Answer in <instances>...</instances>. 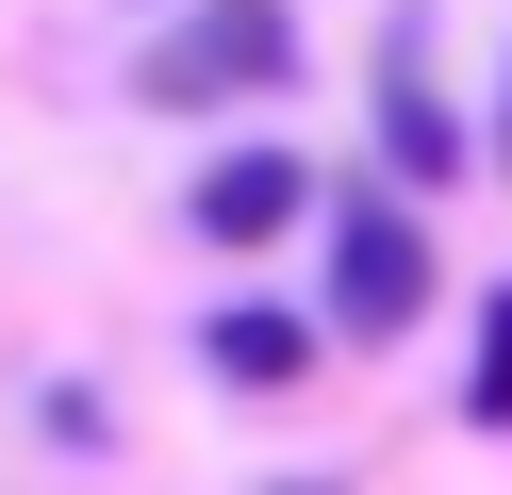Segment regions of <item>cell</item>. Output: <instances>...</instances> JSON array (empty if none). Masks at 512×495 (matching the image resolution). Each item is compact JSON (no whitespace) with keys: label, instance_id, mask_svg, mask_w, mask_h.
Listing matches in <instances>:
<instances>
[{"label":"cell","instance_id":"1","mask_svg":"<svg viewBox=\"0 0 512 495\" xmlns=\"http://www.w3.org/2000/svg\"><path fill=\"white\" fill-rule=\"evenodd\" d=\"M413 314H430V231L397 198H331V330L347 347H397Z\"/></svg>","mask_w":512,"mask_h":495},{"label":"cell","instance_id":"2","mask_svg":"<svg viewBox=\"0 0 512 495\" xmlns=\"http://www.w3.org/2000/svg\"><path fill=\"white\" fill-rule=\"evenodd\" d=\"M298 66V17L281 0H199V17L149 50V99H265Z\"/></svg>","mask_w":512,"mask_h":495},{"label":"cell","instance_id":"3","mask_svg":"<svg viewBox=\"0 0 512 495\" xmlns=\"http://www.w3.org/2000/svg\"><path fill=\"white\" fill-rule=\"evenodd\" d=\"M380 149H397V182H463V132H446V99H430V17L380 33Z\"/></svg>","mask_w":512,"mask_h":495},{"label":"cell","instance_id":"4","mask_svg":"<svg viewBox=\"0 0 512 495\" xmlns=\"http://www.w3.org/2000/svg\"><path fill=\"white\" fill-rule=\"evenodd\" d=\"M298 215H314V165L298 149H232L199 182V231H215V248H265V231H298Z\"/></svg>","mask_w":512,"mask_h":495},{"label":"cell","instance_id":"5","mask_svg":"<svg viewBox=\"0 0 512 495\" xmlns=\"http://www.w3.org/2000/svg\"><path fill=\"white\" fill-rule=\"evenodd\" d=\"M298 363H314V330H298V314H215V380H248V396H281V380H298Z\"/></svg>","mask_w":512,"mask_h":495},{"label":"cell","instance_id":"6","mask_svg":"<svg viewBox=\"0 0 512 495\" xmlns=\"http://www.w3.org/2000/svg\"><path fill=\"white\" fill-rule=\"evenodd\" d=\"M479 429H512V297H479V380H463Z\"/></svg>","mask_w":512,"mask_h":495},{"label":"cell","instance_id":"7","mask_svg":"<svg viewBox=\"0 0 512 495\" xmlns=\"http://www.w3.org/2000/svg\"><path fill=\"white\" fill-rule=\"evenodd\" d=\"M496 165H512V83H496Z\"/></svg>","mask_w":512,"mask_h":495}]
</instances>
